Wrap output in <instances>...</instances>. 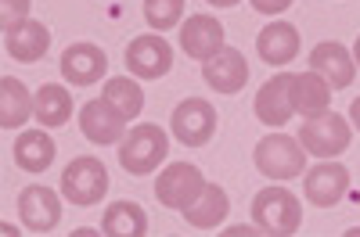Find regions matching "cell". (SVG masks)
Masks as SVG:
<instances>
[{
	"instance_id": "33",
	"label": "cell",
	"mask_w": 360,
	"mask_h": 237,
	"mask_svg": "<svg viewBox=\"0 0 360 237\" xmlns=\"http://www.w3.org/2000/svg\"><path fill=\"white\" fill-rule=\"evenodd\" d=\"M353 57H356V65H360V36H356V43H353Z\"/></svg>"
},
{
	"instance_id": "23",
	"label": "cell",
	"mask_w": 360,
	"mask_h": 237,
	"mask_svg": "<svg viewBox=\"0 0 360 237\" xmlns=\"http://www.w3.org/2000/svg\"><path fill=\"white\" fill-rule=\"evenodd\" d=\"M328 104H332V83L324 76H317L314 69L299 72L295 76V115L314 118V115L328 111Z\"/></svg>"
},
{
	"instance_id": "8",
	"label": "cell",
	"mask_w": 360,
	"mask_h": 237,
	"mask_svg": "<svg viewBox=\"0 0 360 237\" xmlns=\"http://www.w3.org/2000/svg\"><path fill=\"white\" fill-rule=\"evenodd\" d=\"M202 191H205L202 169L191 165V162H169L155 176V198L166 205V209H176V212H184Z\"/></svg>"
},
{
	"instance_id": "21",
	"label": "cell",
	"mask_w": 360,
	"mask_h": 237,
	"mask_svg": "<svg viewBox=\"0 0 360 237\" xmlns=\"http://www.w3.org/2000/svg\"><path fill=\"white\" fill-rule=\"evenodd\" d=\"M101 233H108V237H144L148 216L137 201H112L101 216Z\"/></svg>"
},
{
	"instance_id": "11",
	"label": "cell",
	"mask_w": 360,
	"mask_h": 237,
	"mask_svg": "<svg viewBox=\"0 0 360 237\" xmlns=\"http://www.w3.org/2000/svg\"><path fill=\"white\" fill-rule=\"evenodd\" d=\"M303 191H307V201H314L317 209H332L349 191V172L335 158H321L314 169L303 172Z\"/></svg>"
},
{
	"instance_id": "14",
	"label": "cell",
	"mask_w": 360,
	"mask_h": 237,
	"mask_svg": "<svg viewBox=\"0 0 360 237\" xmlns=\"http://www.w3.org/2000/svg\"><path fill=\"white\" fill-rule=\"evenodd\" d=\"M105 72H108V57H105V50L98 43L79 40V43L65 47V54H62V76H65V83H72V86H94V83L105 79Z\"/></svg>"
},
{
	"instance_id": "6",
	"label": "cell",
	"mask_w": 360,
	"mask_h": 237,
	"mask_svg": "<svg viewBox=\"0 0 360 237\" xmlns=\"http://www.w3.org/2000/svg\"><path fill=\"white\" fill-rule=\"evenodd\" d=\"M169 133L184 147H205L217 133V108L202 97H184L169 115Z\"/></svg>"
},
{
	"instance_id": "3",
	"label": "cell",
	"mask_w": 360,
	"mask_h": 237,
	"mask_svg": "<svg viewBox=\"0 0 360 237\" xmlns=\"http://www.w3.org/2000/svg\"><path fill=\"white\" fill-rule=\"evenodd\" d=\"M299 140L314 158H339L353 140V123H346V115L328 108L299 126Z\"/></svg>"
},
{
	"instance_id": "22",
	"label": "cell",
	"mask_w": 360,
	"mask_h": 237,
	"mask_svg": "<svg viewBox=\"0 0 360 237\" xmlns=\"http://www.w3.org/2000/svg\"><path fill=\"white\" fill-rule=\"evenodd\" d=\"M29 115H33V97H29V90L22 86V79L4 76L0 79V126L18 130V126L29 123Z\"/></svg>"
},
{
	"instance_id": "4",
	"label": "cell",
	"mask_w": 360,
	"mask_h": 237,
	"mask_svg": "<svg viewBox=\"0 0 360 237\" xmlns=\"http://www.w3.org/2000/svg\"><path fill=\"white\" fill-rule=\"evenodd\" d=\"M108 194V172H105V162L94 158V155H79L65 165L62 172V198L79 205V209H90V205L105 201Z\"/></svg>"
},
{
	"instance_id": "15",
	"label": "cell",
	"mask_w": 360,
	"mask_h": 237,
	"mask_svg": "<svg viewBox=\"0 0 360 237\" xmlns=\"http://www.w3.org/2000/svg\"><path fill=\"white\" fill-rule=\"evenodd\" d=\"M4 50L22 65H37L51 50V29L37 18H22L18 25L4 29Z\"/></svg>"
},
{
	"instance_id": "13",
	"label": "cell",
	"mask_w": 360,
	"mask_h": 237,
	"mask_svg": "<svg viewBox=\"0 0 360 237\" xmlns=\"http://www.w3.org/2000/svg\"><path fill=\"white\" fill-rule=\"evenodd\" d=\"M180 50L195 62H209L224 50V25L213 18V15H191L180 25Z\"/></svg>"
},
{
	"instance_id": "5",
	"label": "cell",
	"mask_w": 360,
	"mask_h": 237,
	"mask_svg": "<svg viewBox=\"0 0 360 237\" xmlns=\"http://www.w3.org/2000/svg\"><path fill=\"white\" fill-rule=\"evenodd\" d=\"M252 219L266 233H295L303 223V205L288 187H263L252 198Z\"/></svg>"
},
{
	"instance_id": "19",
	"label": "cell",
	"mask_w": 360,
	"mask_h": 237,
	"mask_svg": "<svg viewBox=\"0 0 360 237\" xmlns=\"http://www.w3.org/2000/svg\"><path fill=\"white\" fill-rule=\"evenodd\" d=\"M33 118L44 130H62L72 118V94L58 83H44L33 94Z\"/></svg>"
},
{
	"instance_id": "29",
	"label": "cell",
	"mask_w": 360,
	"mask_h": 237,
	"mask_svg": "<svg viewBox=\"0 0 360 237\" xmlns=\"http://www.w3.org/2000/svg\"><path fill=\"white\" fill-rule=\"evenodd\" d=\"M349 123H353V130H360V97L349 104Z\"/></svg>"
},
{
	"instance_id": "25",
	"label": "cell",
	"mask_w": 360,
	"mask_h": 237,
	"mask_svg": "<svg viewBox=\"0 0 360 237\" xmlns=\"http://www.w3.org/2000/svg\"><path fill=\"white\" fill-rule=\"evenodd\" d=\"M15 162H18V169H25V172H44V169H51V162H54V140H51L44 130H25V133L15 140Z\"/></svg>"
},
{
	"instance_id": "24",
	"label": "cell",
	"mask_w": 360,
	"mask_h": 237,
	"mask_svg": "<svg viewBox=\"0 0 360 237\" xmlns=\"http://www.w3.org/2000/svg\"><path fill=\"white\" fill-rule=\"evenodd\" d=\"M101 97H105L119 115H127L130 123L144 111V86L137 83V76H112V79H105Z\"/></svg>"
},
{
	"instance_id": "12",
	"label": "cell",
	"mask_w": 360,
	"mask_h": 237,
	"mask_svg": "<svg viewBox=\"0 0 360 237\" xmlns=\"http://www.w3.org/2000/svg\"><path fill=\"white\" fill-rule=\"evenodd\" d=\"M18 216H22L25 230L47 233L62 223V198H58V191H51L44 184H33L18 194Z\"/></svg>"
},
{
	"instance_id": "26",
	"label": "cell",
	"mask_w": 360,
	"mask_h": 237,
	"mask_svg": "<svg viewBox=\"0 0 360 237\" xmlns=\"http://www.w3.org/2000/svg\"><path fill=\"white\" fill-rule=\"evenodd\" d=\"M141 11H144L148 29H159L162 33V29H173L180 22V15H184V0H144Z\"/></svg>"
},
{
	"instance_id": "2",
	"label": "cell",
	"mask_w": 360,
	"mask_h": 237,
	"mask_svg": "<svg viewBox=\"0 0 360 237\" xmlns=\"http://www.w3.org/2000/svg\"><path fill=\"white\" fill-rule=\"evenodd\" d=\"M307 147L303 140H292L285 133H270L256 144V151H252V162L263 176H270V180H295V176H303L307 172Z\"/></svg>"
},
{
	"instance_id": "32",
	"label": "cell",
	"mask_w": 360,
	"mask_h": 237,
	"mask_svg": "<svg viewBox=\"0 0 360 237\" xmlns=\"http://www.w3.org/2000/svg\"><path fill=\"white\" fill-rule=\"evenodd\" d=\"M0 233H4V237H15L18 230H15V223H0Z\"/></svg>"
},
{
	"instance_id": "7",
	"label": "cell",
	"mask_w": 360,
	"mask_h": 237,
	"mask_svg": "<svg viewBox=\"0 0 360 237\" xmlns=\"http://www.w3.org/2000/svg\"><path fill=\"white\" fill-rule=\"evenodd\" d=\"M252 108H256V118H259L263 126H270V130L288 126V118L295 115V76H292V72L270 76V79L259 86Z\"/></svg>"
},
{
	"instance_id": "9",
	"label": "cell",
	"mask_w": 360,
	"mask_h": 237,
	"mask_svg": "<svg viewBox=\"0 0 360 237\" xmlns=\"http://www.w3.org/2000/svg\"><path fill=\"white\" fill-rule=\"evenodd\" d=\"M123 62H127L130 76H137V79H162L173 69V47L159 33H144L127 43Z\"/></svg>"
},
{
	"instance_id": "20",
	"label": "cell",
	"mask_w": 360,
	"mask_h": 237,
	"mask_svg": "<svg viewBox=\"0 0 360 237\" xmlns=\"http://www.w3.org/2000/svg\"><path fill=\"white\" fill-rule=\"evenodd\" d=\"M227 209H231L227 191H224L220 184H205V191L184 209V219H188L195 230H217V226L227 219Z\"/></svg>"
},
{
	"instance_id": "10",
	"label": "cell",
	"mask_w": 360,
	"mask_h": 237,
	"mask_svg": "<svg viewBox=\"0 0 360 237\" xmlns=\"http://www.w3.org/2000/svg\"><path fill=\"white\" fill-rule=\"evenodd\" d=\"M127 123L130 118L127 115H119L105 97L98 101H86L79 108V133L90 140V144H98V147H112L127 137Z\"/></svg>"
},
{
	"instance_id": "17",
	"label": "cell",
	"mask_w": 360,
	"mask_h": 237,
	"mask_svg": "<svg viewBox=\"0 0 360 237\" xmlns=\"http://www.w3.org/2000/svg\"><path fill=\"white\" fill-rule=\"evenodd\" d=\"M202 76H205V83L213 86L217 94L231 97V94H238L249 83V62L242 57V50L224 47L217 57H209V62L202 65Z\"/></svg>"
},
{
	"instance_id": "30",
	"label": "cell",
	"mask_w": 360,
	"mask_h": 237,
	"mask_svg": "<svg viewBox=\"0 0 360 237\" xmlns=\"http://www.w3.org/2000/svg\"><path fill=\"white\" fill-rule=\"evenodd\" d=\"M224 233H231V237H245V233H252L249 226H231V230H224Z\"/></svg>"
},
{
	"instance_id": "27",
	"label": "cell",
	"mask_w": 360,
	"mask_h": 237,
	"mask_svg": "<svg viewBox=\"0 0 360 237\" xmlns=\"http://www.w3.org/2000/svg\"><path fill=\"white\" fill-rule=\"evenodd\" d=\"M33 11V0H0V29H11L22 18H29Z\"/></svg>"
},
{
	"instance_id": "1",
	"label": "cell",
	"mask_w": 360,
	"mask_h": 237,
	"mask_svg": "<svg viewBox=\"0 0 360 237\" xmlns=\"http://www.w3.org/2000/svg\"><path fill=\"white\" fill-rule=\"evenodd\" d=\"M169 155V133L155 123H141L127 130V137L119 140V165L130 176H148L155 172Z\"/></svg>"
},
{
	"instance_id": "28",
	"label": "cell",
	"mask_w": 360,
	"mask_h": 237,
	"mask_svg": "<svg viewBox=\"0 0 360 237\" xmlns=\"http://www.w3.org/2000/svg\"><path fill=\"white\" fill-rule=\"evenodd\" d=\"M249 4L259 11V15H281V11H288L295 0H249Z\"/></svg>"
},
{
	"instance_id": "16",
	"label": "cell",
	"mask_w": 360,
	"mask_h": 237,
	"mask_svg": "<svg viewBox=\"0 0 360 237\" xmlns=\"http://www.w3.org/2000/svg\"><path fill=\"white\" fill-rule=\"evenodd\" d=\"M310 69L332 83V90H342V86L353 83V76H356L360 65H356L353 50H346V47L335 43V40H324V43H317V47L310 50Z\"/></svg>"
},
{
	"instance_id": "31",
	"label": "cell",
	"mask_w": 360,
	"mask_h": 237,
	"mask_svg": "<svg viewBox=\"0 0 360 237\" xmlns=\"http://www.w3.org/2000/svg\"><path fill=\"white\" fill-rule=\"evenodd\" d=\"M205 4H213V8H234L238 0H205Z\"/></svg>"
},
{
	"instance_id": "18",
	"label": "cell",
	"mask_w": 360,
	"mask_h": 237,
	"mask_svg": "<svg viewBox=\"0 0 360 237\" xmlns=\"http://www.w3.org/2000/svg\"><path fill=\"white\" fill-rule=\"evenodd\" d=\"M299 47H303L299 29L288 25V22H270L256 36V50H259V57L266 65H288L292 57H299Z\"/></svg>"
}]
</instances>
